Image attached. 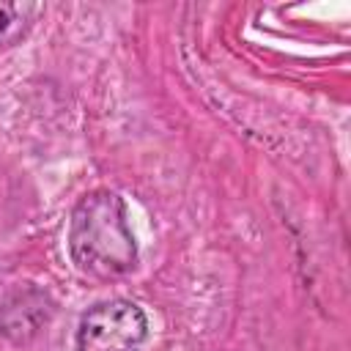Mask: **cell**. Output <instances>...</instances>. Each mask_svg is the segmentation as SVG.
Listing matches in <instances>:
<instances>
[{
    "label": "cell",
    "instance_id": "obj_2",
    "mask_svg": "<svg viewBox=\"0 0 351 351\" xmlns=\"http://www.w3.org/2000/svg\"><path fill=\"white\" fill-rule=\"evenodd\" d=\"M148 337V318L129 299H107L88 307L77 324L74 351H140Z\"/></svg>",
    "mask_w": 351,
    "mask_h": 351
},
{
    "label": "cell",
    "instance_id": "obj_3",
    "mask_svg": "<svg viewBox=\"0 0 351 351\" xmlns=\"http://www.w3.org/2000/svg\"><path fill=\"white\" fill-rule=\"evenodd\" d=\"M52 307L47 293L38 288H22L14 291L3 304H0V335L25 340L38 332L41 324H47Z\"/></svg>",
    "mask_w": 351,
    "mask_h": 351
},
{
    "label": "cell",
    "instance_id": "obj_1",
    "mask_svg": "<svg viewBox=\"0 0 351 351\" xmlns=\"http://www.w3.org/2000/svg\"><path fill=\"white\" fill-rule=\"evenodd\" d=\"M66 241L71 263L88 277L118 280L137 266V241L126 203L112 189H93L77 200Z\"/></svg>",
    "mask_w": 351,
    "mask_h": 351
},
{
    "label": "cell",
    "instance_id": "obj_4",
    "mask_svg": "<svg viewBox=\"0 0 351 351\" xmlns=\"http://www.w3.org/2000/svg\"><path fill=\"white\" fill-rule=\"evenodd\" d=\"M38 11L41 5L36 3H0V41H5L8 36H19L25 22H30Z\"/></svg>",
    "mask_w": 351,
    "mask_h": 351
}]
</instances>
